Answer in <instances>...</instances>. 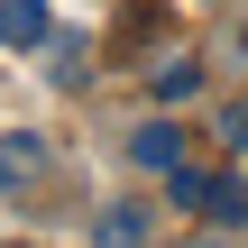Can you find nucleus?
<instances>
[{
  "instance_id": "obj_1",
  "label": "nucleus",
  "mask_w": 248,
  "mask_h": 248,
  "mask_svg": "<svg viewBox=\"0 0 248 248\" xmlns=\"http://www.w3.org/2000/svg\"><path fill=\"white\" fill-rule=\"evenodd\" d=\"M129 156H138L147 175H175V166H184V129H175V120H147V129H129Z\"/></svg>"
},
{
  "instance_id": "obj_3",
  "label": "nucleus",
  "mask_w": 248,
  "mask_h": 248,
  "mask_svg": "<svg viewBox=\"0 0 248 248\" xmlns=\"http://www.w3.org/2000/svg\"><path fill=\"white\" fill-rule=\"evenodd\" d=\"M0 46H46V0H0Z\"/></svg>"
},
{
  "instance_id": "obj_2",
  "label": "nucleus",
  "mask_w": 248,
  "mask_h": 248,
  "mask_svg": "<svg viewBox=\"0 0 248 248\" xmlns=\"http://www.w3.org/2000/svg\"><path fill=\"white\" fill-rule=\"evenodd\" d=\"M92 248H147V212H138V202H110V212L92 221Z\"/></svg>"
},
{
  "instance_id": "obj_8",
  "label": "nucleus",
  "mask_w": 248,
  "mask_h": 248,
  "mask_svg": "<svg viewBox=\"0 0 248 248\" xmlns=\"http://www.w3.org/2000/svg\"><path fill=\"white\" fill-rule=\"evenodd\" d=\"M193 248H230V239H193Z\"/></svg>"
},
{
  "instance_id": "obj_6",
  "label": "nucleus",
  "mask_w": 248,
  "mask_h": 248,
  "mask_svg": "<svg viewBox=\"0 0 248 248\" xmlns=\"http://www.w3.org/2000/svg\"><path fill=\"white\" fill-rule=\"evenodd\" d=\"M0 166H9V184L37 175V138H0Z\"/></svg>"
},
{
  "instance_id": "obj_4",
  "label": "nucleus",
  "mask_w": 248,
  "mask_h": 248,
  "mask_svg": "<svg viewBox=\"0 0 248 248\" xmlns=\"http://www.w3.org/2000/svg\"><path fill=\"white\" fill-rule=\"evenodd\" d=\"M147 83H156V101H193V92H202V64H184V55H175V64H156Z\"/></svg>"
},
{
  "instance_id": "obj_7",
  "label": "nucleus",
  "mask_w": 248,
  "mask_h": 248,
  "mask_svg": "<svg viewBox=\"0 0 248 248\" xmlns=\"http://www.w3.org/2000/svg\"><path fill=\"white\" fill-rule=\"evenodd\" d=\"M221 138H230V147L248 156V101H239V110H221Z\"/></svg>"
},
{
  "instance_id": "obj_9",
  "label": "nucleus",
  "mask_w": 248,
  "mask_h": 248,
  "mask_svg": "<svg viewBox=\"0 0 248 248\" xmlns=\"http://www.w3.org/2000/svg\"><path fill=\"white\" fill-rule=\"evenodd\" d=\"M239 55H248V28H239Z\"/></svg>"
},
{
  "instance_id": "obj_10",
  "label": "nucleus",
  "mask_w": 248,
  "mask_h": 248,
  "mask_svg": "<svg viewBox=\"0 0 248 248\" xmlns=\"http://www.w3.org/2000/svg\"><path fill=\"white\" fill-rule=\"evenodd\" d=\"M0 184H9V166H0Z\"/></svg>"
},
{
  "instance_id": "obj_5",
  "label": "nucleus",
  "mask_w": 248,
  "mask_h": 248,
  "mask_svg": "<svg viewBox=\"0 0 248 248\" xmlns=\"http://www.w3.org/2000/svg\"><path fill=\"white\" fill-rule=\"evenodd\" d=\"M212 184H221V175H193V166H175V175H166V193H175V202H212Z\"/></svg>"
}]
</instances>
